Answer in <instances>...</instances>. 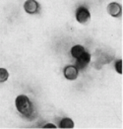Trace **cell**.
<instances>
[{"label": "cell", "instance_id": "obj_5", "mask_svg": "<svg viewBox=\"0 0 123 129\" xmlns=\"http://www.w3.org/2000/svg\"><path fill=\"white\" fill-rule=\"evenodd\" d=\"M107 13L115 18H119L122 16V6L117 2H111L106 7Z\"/></svg>", "mask_w": 123, "mask_h": 129}, {"label": "cell", "instance_id": "obj_11", "mask_svg": "<svg viewBox=\"0 0 123 129\" xmlns=\"http://www.w3.org/2000/svg\"><path fill=\"white\" fill-rule=\"evenodd\" d=\"M49 127H51V128H55L56 126L55 125H53V124H49V123H48L47 125H45V126H44V128H49Z\"/></svg>", "mask_w": 123, "mask_h": 129}, {"label": "cell", "instance_id": "obj_1", "mask_svg": "<svg viewBox=\"0 0 123 129\" xmlns=\"http://www.w3.org/2000/svg\"><path fill=\"white\" fill-rule=\"evenodd\" d=\"M15 106L17 110L22 114L23 116H31L34 113V106L30 99L25 96V95H20L16 98L15 100Z\"/></svg>", "mask_w": 123, "mask_h": 129}, {"label": "cell", "instance_id": "obj_8", "mask_svg": "<svg viewBox=\"0 0 123 129\" xmlns=\"http://www.w3.org/2000/svg\"><path fill=\"white\" fill-rule=\"evenodd\" d=\"M74 122L71 118H68V117H64V118L60 119L59 121V124L58 126L60 128H73L74 127Z\"/></svg>", "mask_w": 123, "mask_h": 129}, {"label": "cell", "instance_id": "obj_4", "mask_svg": "<svg viewBox=\"0 0 123 129\" xmlns=\"http://www.w3.org/2000/svg\"><path fill=\"white\" fill-rule=\"evenodd\" d=\"M24 9L28 14L34 15V14H37L39 12L40 6H39L38 2L35 0H27L24 3Z\"/></svg>", "mask_w": 123, "mask_h": 129}, {"label": "cell", "instance_id": "obj_6", "mask_svg": "<svg viewBox=\"0 0 123 129\" xmlns=\"http://www.w3.org/2000/svg\"><path fill=\"white\" fill-rule=\"evenodd\" d=\"M64 77L67 80H76L79 74V70L75 65H67L63 70Z\"/></svg>", "mask_w": 123, "mask_h": 129}, {"label": "cell", "instance_id": "obj_2", "mask_svg": "<svg viewBox=\"0 0 123 129\" xmlns=\"http://www.w3.org/2000/svg\"><path fill=\"white\" fill-rule=\"evenodd\" d=\"M75 17H76V20L80 24H86L91 19V14H90V11L88 10L87 7L80 6V7H78V9L76 10Z\"/></svg>", "mask_w": 123, "mask_h": 129}, {"label": "cell", "instance_id": "obj_9", "mask_svg": "<svg viewBox=\"0 0 123 129\" xmlns=\"http://www.w3.org/2000/svg\"><path fill=\"white\" fill-rule=\"evenodd\" d=\"M9 77V73L5 68H0V83H3L7 81Z\"/></svg>", "mask_w": 123, "mask_h": 129}, {"label": "cell", "instance_id": "obj_3", "mask_svg": "<svg viewBox=\"0 0 123 129\" xmlns=\"http://www.w3.org/2000/svg\"><path fill=\"white\" fill-rule=\"evenodd\" d=\"M76 60H77V61H76V63H75V66L77 67V69H78V70H84V69L90 64V61H91V54H90L88 51L85 50Z\"/></svg>", "mask_w": 123, "mask_h": 129}, {"label": "cell", "instance_id": "obj_10", "mask_svg": "<svg viewBox=\"0 0 123 129\" xmlns=\"http://www.w3.org/2000/svg\"><path fill=\"white\" fill-rule=\"evenodd\" d=\"M114 67H115V70L117 71V73L122 74V59H117L114 62Z\"/></svg>", "mask_w": 123, "mask_h": 129}, {"label": "cell", "instance_id": "obj_7", "mask_svg": "<svg viewBox=\"0 0 123 129\" xmlns=\"http://www.w3.org/2000/svg\"><path fill=\"white\" fill-rule=\"evenodd\" d=\"M84 51H85V48H84L83 45L76 44V45H74V46L71 48V55H72L73 58L77 59V58H78L79 56L83 53Z\"/></svg>", "mask_w": 123, "mask_h": 129}]
</instances>
